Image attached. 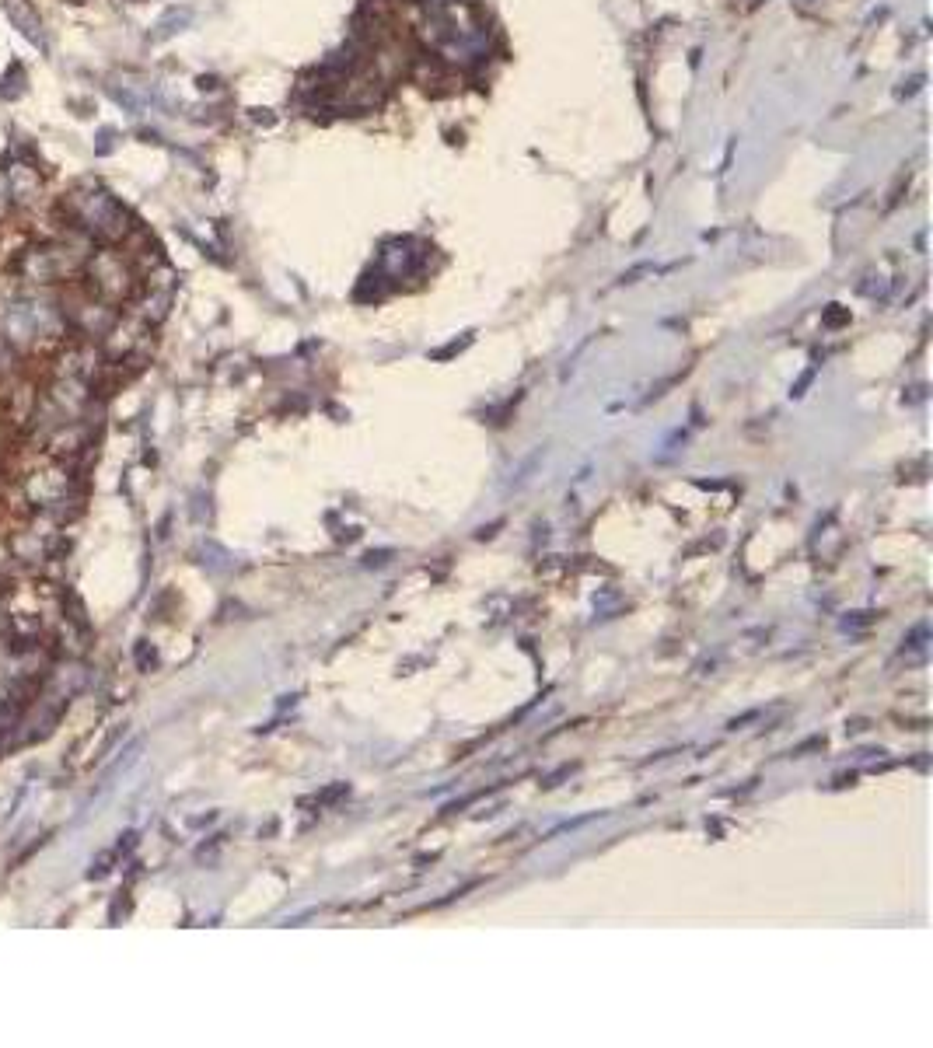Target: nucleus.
<instances>
[{
  "mask_svg": "<svg viewBox=\"0 0 933 1048\" xmlns=\"http://www.w3.org/2000/svg\"><path fill=\"white\" fill-rule=\"evenodd\" d=\"M84 276H88V287L95 290L102 301H123L126 294H133L137 287V276H133V266L123 252H112V249H95L88 259H84Z\"/></svg>",
  "mask_w": 933,
  "mask_h": 1048,
  "instance_id": "1",
  "label": "nucleus"
},
{
  "mask_svg": "<svg viewBox=\"0 0 933 1048\" xmlns=\"http://www.w3.org/2000/svg\"><path fill=\"white\" fill-rule=\"evenodd\" d=\"M7 189H11V203H18V207H32V203H39L42 196V172L39 168H32L28 161H11V168H7Z\"/></svg>",
  "mask_w": 933,
  "mask_h": 1048,
  "instance_id": "2",
  "label": "nucleus"
},
{
  "mask_svg": "<svg viewBox=\"0 0 933 1048\" xmlns=\"http://www.w3.org/2000/svg\"><path fill=\"white\" fill-rule=\"evenodd\" d=\"M4 7H7V18L14 21V28H18V32L25 35L28 42H35V46H39V49H46V46H49L46 32H42V21H39V14H35L32 7H28V4H21V0H7Z\"/></svg>",
  "mask_w": 933,
  "mask_h": 1048,
  "instance_id": "3",
  "label": "nucleus"
},
{
  "mask_svg": "<svg viewBox=\"0 0 933 1048\" xmlns=\"http://www.w3.org/2000/svg\"><path fill=\"white\" fill-rule=\"evenodd\" d=\"M11 207H14V203H11V189H7V175L0 172V217H4Z\"/></svg>",
  "mask_w": 933,
  "mask_h": 1048,
  "instance_id": "4",
  "label": "nucleus"
},
{
  "mask_svg": "<svg viewBox=\"0 0 933 1048\" xmlns=\"http://www.w3.org/2000/svg\"><path fill=\"white\" fill-rule=\"evenodd\" d=\"M98 140H102V144H98V154H105V151H109V140H116V133L102 130V133H98Z\"/></svg>",
  "mask_w": 933,
  "mask_h": 1048,
  "instance_id": "5",
  "label": "nucleus"
}]
</instances>
